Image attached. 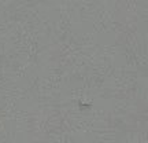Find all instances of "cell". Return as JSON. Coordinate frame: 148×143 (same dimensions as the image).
I'll list each match as a JSON object with an SVG mask.
<instances>
[{
  "instance_id": "1",
  "label": "cell",
  "mask_w": 148,
  "mask_h": 143,
  "mask_svg": "<svg viewBox=\"0 0 148 143\" xmlns=\"http://www.w3.org/2000/svg\"><path fill=\"white\" fill-rule=\"evenodd\" d=\"M78 105H79V109H90V107H92L90 103H82V102H78Z\"/></svg>"
}]
</instances>
